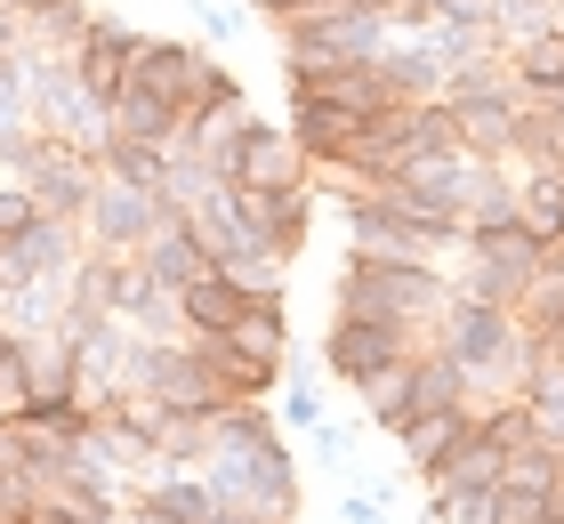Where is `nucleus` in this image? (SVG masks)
Listing matches in <instances>:
<instances>
[{
    "mask_svg": "<svg viewBox=\"0 0 564 524\" xmlns=\"http://www.w3.org/2000/svg\"><path fill=\"white\" fill-rule=\"evenodd\" d=\"M452 307V275L444 267H420V258H371V250H347L339 267V291H330V314H395V323H427Z\"/></svg>",
    "mask_w": 564,
    "mask_h": 524,
    "instance_id": "f257e3e1",
    "label": "nucleus"
},
{
    "mask_svg": "<svg viewBox=\"0 0 564 524\" xmlns=\"http://www.w3.org/2000/svg\"><path fill=\"white\" fill-rule=\"evenodd\" d=\"M339 210H347V250H371V258H420V267H459V250H468V234L444 226V218H420V210H403L371 186H339Z\"/></svg>",
    "mask_w": 564,
    "mask_h": 524,
    "instance_id": "f03ea898",
    "label": "nucleus"
},
{
    "mask_svg": "<svg viewBox=\"0 0 564 524\" xmlns=\"http://www.w3.org/2000/svg\"><path fill=\"white\" fill-rule=\"evenodd\" d=\"M24 73H33V121H41V138H65L82 153L106 146V97L82 82V57H73V49H24Z\"/></svg>",
    "mask_w": 564,
    "mask_h": 524,
    "instance_id": "7ed1b4c3",
    "label": "nucleus"
},
{
    "mask_svg": "<svg viewBox=\"0 0 564 524\" xmlns=\"http://www.w3.org/2000/svg\"><path fill=\"white\" fill-rule=\"evenodd\" d=\"M427 339H435L427 323H395V314H330V331H323V372L347 379V387H371L379 372L412 363Z\"/></svg>",
    "mask_w": 564,
    "mask_h": 524,
    "instance_id": "20e7f679",
    "label": "nucleus"
},
{
    "mask_svg": "<svg viewBox=\"0 0 564 524\" xmlns=\"http://www.w3.org/2000/svg\"><path fill=\"white\" fill-rule=\"evenodd\" d=\"M202 477H210L226 501H242V509H267L282 524L299 516V468H291V452H282V428L259 436V443H235V452H210Z\"/></svg>",
    "mask_w": 564,
    "mask_h": 524,
    "instance_id": "39448f33",
    "label": "nucleus"
},
{
    "mask_svg": "<svg viewBox=\"0 0 564 524\" xmlns=\"http://www.w3.org/2000/svg\"><path fill=\"white\" fill-rule=\"evenodd\" d=\"M82 218H41L17 226L9 243H0V291H65V275L82 267Z\"/></svg>",
    "mask_w": 564,
    "mask_h": 524,
    "instance_id": "423d86ee",
    "label": "nucleus"
},
{
    "mask_svg": "<svg viewBox=\"0 0 564 524\" xmlns=\"http://www.w3.org/2000/svg\"><path fill=\"white\" fill-rule=\"evenodd\" d=\"M162 218H177V210L162 202V194H138V186H97L89 194V210H82V234H89V250H113V258H138L145 243H153V226Z\"/></svg>",
    "mask_w": 564,
    "mask_h": 524,
    "instance_id": "0eeeda50",
    "label": "nucleus"
},
{
    "mask_svg": "<svg viewBox=\"0 0 564 524\" xmlns=\"http://www.w3.org/2000/svg\"><path fill=\"white\" fill-rule=\"evenodd\" d=\"M24 186H33V202L48 210V218H82L89 194L106 186V170H97V153L65 146V138H41L33 162H24Z\"/></svg>",
    "mask_w": 564,
    "mask_h": 524,
    "instance_id": "6e6552de",
    "label": "nucleus"
},
{
    "mask_svg": "<svg viewBox=\"0 0 564 524\" xmlns=\"http://www.w3.org/2000/svg\"><path fill=\"white\" fill-rule=\"evenodd\" d=\"M235 202H242L250 234H259L282 267H291L299 243H306V210H315V186H306V178H291V186H235Z\"/></svg>",
    "mask_w": 564,
    "mask_h": 524,
    "instance_id": "1a4fd4ad",
    "label": "nucleus"
},
{
    "mask_svg": "<svg viewBox=\"0 0 564 524\" xmlns=\"http://www.w3.org/2000/svg\"><path fill=\"white\" fill-rule=\"evenodd\" d=\"M355 129H364V114L339 97H299L291 89V138L306 153V170H339V153L355 146Z\"/></svg>",
    "mask_w": 564,
    "mask_h": 524,
    "instance_id": "9d476101",
    "label": "nucleus"
},
{
    "mask_svg": "<svg viewBox=\"0 0 564 524\" xmlns=\"http://www.w3.org/2000/svg\"><path fill=\"white\" fill-rule=\"evenodd\" d=\"M500 468H508V452L468 419V428L452 436V452H435V460L420 468V484H427V492H476V484H500Z\"/></svg>",
    "mask_w": 564,
    "mask_h": 524,
    "instance_id": "9b49d317",
    "label": "nucleus"
},
{
    "mask_svg": "<svg viewBox=\"0 0 564 524\" xmlns=\"http://www.w3.org/2000/svg\"><path fill=\"white\" fill-rule=\"evenodd\" d=\"M138 49H145L138 24H121V17H97V9H89V33H82V49H73V57H82V82L113 105V89H121V73H130Z\"/></svg>",
    "mask_w": 564,
    "mask_h": 524,
    "instance_id": "f8f14e48",
    "label": "nucleus"
},
{
    "mask_svg": "<svg viewBox=\"0 0 564 524\" xmlns=\"http://www.w3.org/2000/svg\"><path fill=\"white\" fill-rule=\"evenodd\" d=\"M291 178H306V153L291 129H267V121H250V138L235 153V170H226V186H291Z\"/></svg>",
    "mask_w": 564,
    "mask_h": 524,
    "instance_id": "ddd939ff",
    "label": "nucleus"
},
{
    "mask_svg": "<svg viewBox=\"0 0 564 524\" xmlns=\"http://www.w3.org/2000/svg\"><path fill=\"white\" fill-rule=\"evenodd\" d=\"M138 258L153 267V282H170V291H186V282H202V275L218 267V258L202 250V234L186 226V210H177V218H162V226H153V243H145Z\"/></svg>",
    "mask_w": 564,
    "mask_h": 524,
    "instance_id": "4468645a",
    "label": "nucleus"
},
{
    "mask_svg": "<svg viewBox=\"0 0 564 524\" xmlns=\"http://www.w3.org/2000/svg\"><path fill=\"white\" fill-rule=\"evenodd\" d=\"M452 291L524 314V299H532V267H517V258H459V267H452Z\"/></svg>",
    "mask_w": 564,
    "mask_h": 524,
    "instance_id": "2eb2a0df",
    "label": "nucleus"
},
{
    "mask_svg": "<svg viewBox=\"0 0 564 524\" xmlns=\"http://www.w3.org/2000/svg\"><path fill=\"white\" fill-rule=\"evenodd\" d=\"M97 170L113 186H138V194H162V170H170V146H145V138H106L97 146Z\"/></svg>",
    "mask_w": 564,
    "mask_h": 524,
    "instance_id": "dca6fc26",
    "label": "nucleus"
},
{
    "mask_svg": "<svg viewBox=\"0 0 564 524\" xmlns=\"http://www.w3.org/2000/svg\"><path fill=\"white\" fill-rule=\"evenodd\" d=\"M226 339H235L242 355H267V363H282L291 355V314H282V299H250L235 323H226Z\"/></svg>",
    "mask_w": 564,
    "mask_h": 524,
    "instance_id": "f3484780",
    "label": "nucleus"
},
{
    "mask_svg": "<svg viewBox=\"0 0 564 524\" xmlns=\"http://www.w3.org/2000/svg\"><path fill=\"white\" fill-rule=\"evenodd\" d=\"M517 218L541 243H564V170H524L517 178Z\"/></svg>",
    "mask_w": 564,
    "mask_h": 524,
    "instance_id": "a211bd4d",
    "label": "nucleus"
},
{
    "mask_svg": "<svg viewBox=\"0 0 564 524\" xmlns=\"http://www.w3.org/2000/svg\"><path fill=\"white\" fill-rule=\"evenodd\" d=\"M242 307H250V299H242V291H235V282H226L218 267L202 275V282H186V291H177V314H186V331H226Z\"/></svg>",
    "mask_w": 564,
    "mask_h": 524,
    "instance_id": "6ab92c4d",
    "label": "nucleus"
},
{
    "mask_svg": "<svg viewBox=\"0 0 564 524\" xmlns=\"http://www.w3.org/2000/svg\"><path fill=\"white\" fill-rule=\"evenodd\" d=\"M468 404H444V411H420V419H403V428H395V443H403V460H412V468H427L435 452H452V436L459 428H468Z\"/></svg>",
    "mask_w": 564,
    "mask_h": 524,
    "instance_id": "aec40b11",
    "label": "nucleus"
},
{
    "mask_svg": "<svg viewBox=\"0 0 564 524\" xmlns=\"http://www.w3.org/2000/svg\"><path fill=\"white\" fill-rule=\"evenodd\" d=\"M508 162H524V170H564V114H541V105H524V121H517V153Z\"/></svg>",
    "mask_w": 564,
    "mask_h": 524,
    "instance_id": "412c9836",
    "label": "nucleus"
},
{
    "mask_svg": "<svg viewBox=\"0 0 564 524\" xmlns=\"http://www.w3.org/2000/svg\"><path fill=\"white\" fill-rule=\"evenodd\" d=\"M17 419L24 428H57V436H73L89 419V404H82V387H33V396L17 404Z\"/></svg>",
    "mask_w": 564,
    "mask_h": 524,
    "instance_id": "4be33fe9",
    "label": "nucleus"
},
{
    "mask_svg": "<svg viewBox=\"0 0 564 524\" xmlns=\"http://www.w3.org/2000/svg\"><path fill=\"white\" fill-rule=\"evenodd\" d=\"M427 524H500V484H476V492H427Z\"/></svg>",
    "mask_w": 564,
    "mask_h": 524,
    "instance_id": "5701e85b",
    "label": "nucleus"
},
{
    "mask_svg": "<svg viewBox=\"0 0 564 524\" xmlns=\"http://www.w3.org/2000/svg\"><path fill=\"white\" fill-rule=\"evenodd\" d=\"M226 282H235V291L242 299H282V275H291V267H282V258L274 250H242V258H226V267H218Z\"/></svg>",
    "mask_w": 564,
    "mask_h": 524,
    "instance_id": "b1692460",
    "label": "nucleus"
},
{
    "mask_svg": "<svg viewBox=\"0 0 564 524\" xmlns=\"http://www.w3.org/2000/svg\"><path fill=\"white\" fill-rule=\"evenodd\" d=\"M17 121H33V73H24V49H17V57H0V129H17Z\"/></svg>",
    "mask_w": 564,
    "mask_h": 524,
    "instance_id": "393cba45",
    "label": "nucleus"
},
{
    "mask_svg": "<svg viewBox=\"0 0 564 524\" xmlns=\"http://www.w3.org/2000/svg\"><path fill=\"white\" fill-rule=\"evenodd\" d=\"M274 419H282V428H299V436H315V428H323V396L291 372V396H282V411H274Z\"/></svg>",
    "mask_w": 564,
    "mask_h": 524,
    "instance_id": "a878e982",
    "label": "nucleus"
},
{
    "mask_svg": "<svg viewBox=\"0 0 564 524\" xmlns=\"http://www.w3.org/2000/svg\"><path fill=\"white\" fill-rule=\"evenodd\" d=\"M41 218V202H33V186L24 178H0V243H9L17 226H33Z\"/></svg>",
    "mask_w": 564,
    "mask_h": 524,
    "instance_id": "bb28decb",
    "label": "nucleus"
},
{
    "mask_svg": "<svg viewBox=\"0 0 564 524\" xmlns=\"http://www.w3.org/2000/svg\"><path fill=\"white\" fill-rule=\"evenodd\" d=\"M339 516L347 524H388V501H379L371 484H355V492H339Z\"/></svg>",
    "mask_w": 564,
    "mask_h": 524,
    "instance_id": "cd10ccee",
    "label": "nucleus"
},
{
    "mask_svg": "<svg viewBox=\"0 0 564 524\" xmlns=\"http://www.w3.org/2000/svg\"><path fill=\"white\" fill-rule=\"evenodd\" d=\"M194 9H202V24H210L218 41H235V33H242V9H235V0H194Z\"/></svg>",
    "mask_w": 564,
    "mask_h": 524,
    "instance_id": "c85d7f7f",
    "label": "nucleus"
},
{
    "mask_svg": "<svg viewBox=\"0 0 564 524\" xmlns=\"http://www.w3.org/2000/svg\"><path fill=\"white\" fill-rule=\"evenodd\" d=\"M24 509H33V484L17 468H0V516H24Z\"/></svg>",
    "mask_w": 564,
    "mask_h": 524,
    "instance_id": "c756f323",
    "label": "nucleus"
},
{
    "mask_svg": "<svg viewBox=\"0 0 564 524\" xmlns=\"http://www.w3.org/2000/svg\"><path fill=\"white\" fill-rule=\"evenodd\" d=\"M315 452H323L330 468H347V452H355V436H347V428H330V419H323V428H315Z\"/></svg>",
    "mask_w": 564,
    "mask_h": 524,
    "instance_id": "7c9ffc66",
    "label": "nucleus"
},
{
    "mask_svg": "<svg viewBox=\"0 0 564 524\" xmlns=\"http://www.w3.org/2000/svg\"><path fill=\"white\" fill-rule=\"evenodd\" d=\"M17 49H33V24H24L17 9H0V57H17Z\"/></svg>",
    "mask_w": 564,
    "mask_h": 524,
    "instance_id": "2f4dec72",
    "label": "nucleus"
},
{
    "mask_svg": "<svg viewBox=\"0 0 564 524\" xmlns=\"http://www.w3.org/2000/svg\"><path fill=\"white\" fill-rule=\"evenodd\" d=\"M121 524H186V516H170L162 501H145V492H138V501H130V509H121Z\"/></svg>",
    "mask_w": 564,
    "mask_h": 524,
    "instance_id": "473e14b6",
    "label": "nucleus"
},
{
    "mask_svg": "<svg viewBox=\"0 0 564 524\" xmlns=\"http://www.w3.org/2000/svg\"><path fill=\"white\" fill-rule=\"evenodd\" d=\"M0 9H17L24 24H33V17H48V9H57V0H0Z\"/></svg>",
    "mask_w": 564,
    "mask_h": 524,
    "instance_id": "72a5a7b5",
    "label": "nucleus"
},
{
    "mask_svg": "<svg viewBox=\"0 0 564 524\" xmlns=\"http://www.w3.org/2000/svg\"><path fill=\"white\" fill-rule=\"evenodd\" d=\"M250 9H259V17H274V24H282V17H291V9H299V0H250Z\"/></svg>",
    "mask_w": 564,
    "mask_h": 524,
    "instance_id": "f704fd0d",
    "label": "nucleus"
},
{
    "mask_svg": "<svg viewBox=\"0 0 564 524\" xmlns=\"http://www.w3.org/2000/svg\"><path fill=\"white\" fill-rule=\"evenodd\" d=\"M541 347H556V355H564V323H556V339H541Z\"/></svg>",
    "mask_w": 564,
    "mask_h": 524,
    "instance_id": "c9c22d12",
    "label": "nucleus"
},
{
    "mask_svg": "<svg viewBox=\"0 0 564 524\" xmlns=\"http://www.w3.org/2000/svg\"><path fill=\"white\" fill-rule=\"evenodd\" d=\"M24 516H33V509H24ZM24 516H0V524H24Z\"/></svg>",
    "mask_w": 564,
    "mask_h": 524,
    "instance_id": "e433bc0d",
    "label": "nucleus"
}]
</instances>
